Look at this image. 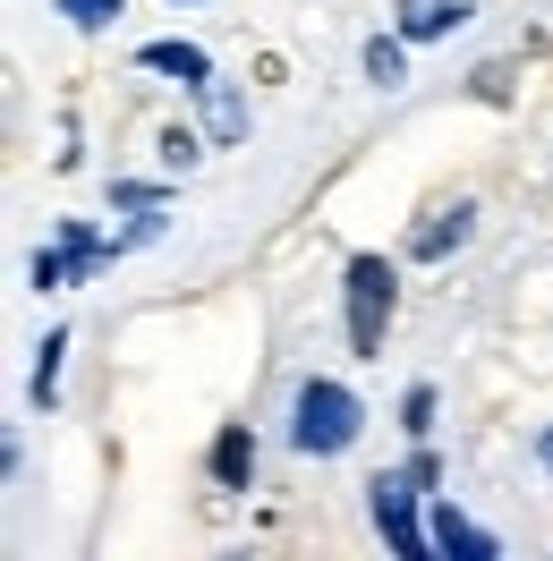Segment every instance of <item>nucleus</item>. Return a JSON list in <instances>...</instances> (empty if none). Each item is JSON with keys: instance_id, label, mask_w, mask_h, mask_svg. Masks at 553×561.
<instances>
[{"instance_id": "nucleus-2", "label": "nucleus", "mask_w": 553, "mask_h": 561, "mask_svg": "<svg viewBox=\"0 0 553 561\" xmlns=\"http://www.w3.org/2000/svg\"><path fill=\"white\" fill-rule=\"evenodd\" d=\"M435 485V477H426V468H392V477H375V485H366V511H375V527H383V545H392V553L400 561H417L426 553V527H417V493Z\"/></svg>"}, {"instance_id": "nucleus-9", "label": "nucleus", "mask_w": 553, "mask_h": 561, "mask_svg": "<svg viewBox=\"0 0 553 561\" xmlns=\"http://www.w3.org/2000/svg\"><path fill=\"white\" fill-rule=\"evenodd\" d=\"M469 239V205H451V213H435L426 230H417V255H443V247H460Z\"/></svg>"}, {"instance_id": "nucleus-1", "label": "nucleus", "mask_w": 553, "mask_h": 561, "mask_svg": "<svg viewBox=\"0 0 553 561\" xmlns=\"http://www.w3.org/2000/svg\"><path fill=\"white\" fill-rule=\"evenodd\" d=\"M358 425H366L358 391L307 383V391H298V409H290V443H298L307 459H332V451H349V443H358Z\"/></svg>"}, {"instance_id": "nucleus-15", "label": "nucleus", "mask_w": 553, "mask_h": 561, "mask_svg": "<svg viewBox=\"0 0 553 561\" xmlns=\"http://www.w3.org/2000/svg\"><path fill=\"white\" fill-rule=\"evenodd\" d=\"M545 468H553V434H545Z\"/></svg>"}, {"instance_id": "nucleus-8", "label": "nucleus", "mask_w": 553, "mask_h": 561, "mask_svg": "<svg viewBox=\"0 0 553 561\" xmlns=\"http://www.w3.org/2000/svg\"><path fill=\"white\" fill-rule=\"evenodd\" d=\"M460 18H469L460 0H417V9H409V43H435V35H451Z\"/></svg>"}, {"instance_id": "nucleus-4", "label": "nucleus", "mask_w": 553, "mask_h": 561, "mask_svg": "<svg viewBox=\"0 0 553 561\" xmlns=\"http://www.w3.org/2000/svg\"><path fill=\"white\" fill-rule=\"evenodd\" d=\"M137 60H145L154 77H188V85H213V60L196 51V43H145Z\"/></svg>"}, {"instance_id": "nucleus-6", "label": "nucleus", "mask_w": 553, "mask_h": 561, "mask_svg": "<svg viewBox=\"0 0 553 561\" xmlns=\"http://www.w3.org/2000/svg\"><path fill=\"white\" fill-rule=\"evenodd\" d=\"M196 103H205V128H213L222 145L247 137V111H239V94H230V85H196Z\"/></svg>"}, {"instance_id": "nucleus-11", "label": "nucleus", "mask_w": 553, "mask_h": 561, "mask_svg": "<svg viewBox=\"0 0 553 561\" xmlns=\"http://www.w3.org/2000/svg\"><path fill=\"white\" fill-rule=\"evenodd\" d=\"M366 77H375V85H400V43H366Z\"/></svg>"}, {"instance_id": "nucleus-7", "label": "nucleus", "mask_w": 553, "mask_h": 561, "mask_svg": "<svg viewBox=\"0 0 553 561\" xmlns=\"http://www.w3.org/2000/svg\"><path fill=\"white\" fill-rule=\"evenodd\" d=\"M435 545H443V553H469V561L494 553V536H477V527L460 519V511H435Z\"/></svg>"}, {"instance_id": "nucleus-13", "label": "nucleus", "mask_w": 553, "mask_h": 561, "mask_svg": "<svg viewBox=\"0 0 553 561\" xmlns=\"http://www.w3.org/2000/svg\"><path fill=\"white\" fill-rule=\"evenodd\" d=\"M400 417H409V434H426V425H435V391H409V409H400Z\"/></svg>"}, {"instance_id": "nucleus-12", "label": "nucleus", "mask_w": 553, "mask_h": 561, "mask_svg": "<svg viewBox=\"0 0 553 561\" xmlns=\"http://www.w3.org/2000/svg\"><path fill=\"white\" fill-rule=\"evenodd\" d=\"M60 18H77V26H111L120 0H60Z\"/></svg>"}, {"instance_id": "nucleus-10", "label": "nucleus", "mask_w": 553, "mask_h": 561, "mask_svg": "<svg viewBox=\"0 0 553 561\" xmlns=\"http://www.w3.org/2000/svg\"><path fill=\"white\" fill-rule=\"evenodd\" d=\"M60 350H69V332H52L43 357H35V400H43V409H52V391H60Z\"/></svg>"}, {"instance_id": "nucleus-3", "label": "nucleus", "mask_w": 553, "mask_h": 561, "mask_svg": "<svg viewBox=\"0 0 553 561\" xmlns=\"http://www.w3.org/2000/svg\"><path fill=\"white\" fill-rule=\"evenodd\" d=\"M383 323H392V264L383 255H349V350L375 357Z\"/></svg>"}, {"instance_id": "nucleus-5", "label": "nucleus", "mask_w": 553, "mask_h": 561, "mask_svg": "<svg viewBox=\"0 0 553 561\" xmlns=\"http://www.w3.org/2000/svg\"><path fill=\"white\" fill-rule=\"evenodd\" d=\"M213 477H222V485H247V477H256V443H247V425H230V434L213 443Z\"/></svg>"}, {"instance_id": "nucleus-14", "label": "nucleus", "mask_w": 553, "mask_h": 561, "mask_svg": "<svg viewBox=\"0 0 553 561\" xmlns=\"http://www.w3.org/2000/svg\"><path fill=\"white\" fill-rule=\"evenodd\" d=\"M162 162H171V171H188V162H196V137H179V128H171V137H162Z\"/></svg>"}]
</instances>
